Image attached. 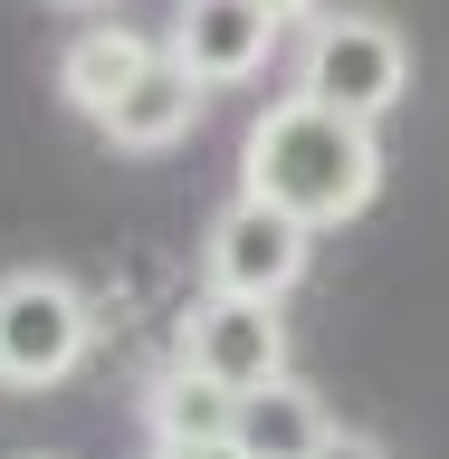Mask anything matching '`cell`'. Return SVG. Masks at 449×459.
I'll use <instances>...</instances> for the list:
<instances>
[{"instance_id": "cell-7", "label": "cell", "mask_w": 449, "mask_h": 459, "mask_svg": "<svg viewBox=\"0 0 449 459\" xmlns=\"http://www.w3.org/2000/svg\"><path fill=\"white\" fill-rule=\"evenodd\" d=\"M153 57H163V39H143V29H125V20H86L77 39L57 48V96H67L86 125H106L115 96H125Z\"/></svg>"}, {"instance_id": "cell-1", "label": "cell", "mask_w": 449, "mask_h": 459, "mask_svg": "<svg viewBox=\"0 0 449 459\" xmlns=\"http://www.w3.org/2000/svg\"><path fill=\"white\" fill-rule=\"evenodd\" d=\"M239 192L287 211L297 230H344L383 192V143H373V125L315 106V96H278L239 134Z\"/></svg>"}, {"instance_id": "cell-11", "label": "cell", "mask_w": 449, "mask_h": 459, "mask_svg": "<svg viewBox=\"0 0 449 459\" xmlns=\"http://www.w3.org/2000/svg\"><path fill=\"white\" fill-rule=\"evenodd\" d=\"M325 459H383V440H364V430H335V440H325Z\"/></svg>"}, {"instance_id": "cell-14", "label": "cell", "mask_w": 449, "mask_h": 459, "mask_svg": "<svg viewBox=\"0 0 449 459\" xmlns=\"http://www.w3.org/2000/svg\"><path fill=\"white\" fill-rule=\"evenodd\" d=\"M29 459H48V450H29Z\"/></svg>"}, {"instance_id": "cell-12", "label": "cell", "mask_w": 449, "mask_h": 459, "mask_svg": "<svg viewBox=\"0 0 449 459\" xmlns=\"http://www.w3.org/2000/svg\"><path fill=\"white\" fill-rule=\"evenodd\" d=\"M153 459H239V440H220V450H153Z\"/></svg>"}, {"instance_id": "cell-3", "label": "cell", "mask_w": 449, "mask_h": 459, "mask_svg": "<svg viewBox=\"0 0 449 459\" xmlns=\"http://www.w3.org/2000/svg\"><path fill=\"white\" fill-rule=\"evenodd\" d=\"M297 96L354 115V125H383L411 96V39L373 10H325L307 29V57H297Z\"/></svg>"}, {"instance_id": "cell-2", "label": "cell", "mask_w": 449, "mask_h": 459, "mask_svg": "<svg viewBox=\"0 0 449 459\" xmlns=\"http://www.w3.org/2000/svg\"><path fill=\"white\" fill-rule=\"evenodd\" d=\"M96 354V307L67 268H10L0 278V393H57Z\"/></svg>"}, {"instance_id": "cell-4", "label": "cell", "mask_w": 449, "mask_h": 459, "mask_svg": "<svg viewBox=\"0 0 449 459\" xmlns=\"http://www.w3.org/2000/svg\"><path fill=\"white\" fill-rule=\"evenodd\" d=\"M307 249H315V230H297L287 211L239 192L220 221L201 230V287L211 297H249V307H287L297 278H307Z\"/></svg>"}, {"instance_id": "cell-13", "label": "cell", "mask_w": 449, "mask_h": 459, "mask_svg": "<svg viewBox=\"0 0 449 459\" xmlns=\"http://www.w3.org/2000/svg\"><path fill=\"white\" fill-rule=\"evenodd\" d=\"M57 10H106V0H57Z\"/></svg>"}, {"instance_id": "cell-8", "label": "cell", "mask_w": 449, "mask_h": 459, "mask_svg": "<svg viewBox=\"0 0 449 459\" xmlns=\"http://www.w3.org/2000/svg\"><path fill=\"white\" fill-rule=\"evenodd\" d=\"M201 96H211V86L192 77V67H182V57H153V67H143L134 86H125V96H115V115L106 125H96V134L115 143V153H172V143L192 134L201 125Z\"/></svg>"}, {"instance_id": "cell-5", "label": "cell", "mask_w": 449, "mask_h": 459, "mask_svg": "<svg viewBox=\"0 0 449 459\" xmlns=\"http://www.w3.org/2000/svg\"><path fill=\"white\" fill-rule=\"evenodd\" d=\"M172 364L211 373L220 393H268V383H287V316L278 307H249V297H211L201 287L192 316L172 325Z\"/></svg>"}, {"instance_id": "cell-6", "label": "cell", "mask_w": 449, "mask_h": 459, "mask_svg": "<svg viewBox=\"0 0 449 459\" xmlns=\"http://www.w3.org/2000/svg\"><path fill=\"white\" fill-rule=\"evenodd\" d=\"M307 0H182L163 29V48L192 67L201 86H249L268 57H278L287 20H297Z\"/></svg>"}, {"instance_id": "cell-9", "label": "cell", "mask_w": 449, "mask_h": 459, "mask_svg": "<svg viewBox=\"0 0 449 459\" xmlns=\"http://www.w3.org/2000/svg\"><path fill=\"white\" fill-rule=\"evenodd\" d=\"M143 421H153V450H220V440H239V393H220L192 364H172V373H153Z\"/></svg>"}, {"instance_id": "cell-10", "label": "cell", "mask_w": 449, "mask_h": 459, "mask_svg": "<svg viewBox=\"0 0 449 459\" xmlns=\"http://www.w3.org/2000/svg\"><path fill=\"white\" fill-rule=\"evenodd\" d=\"M325 440H335V411L297 373L239 402V459H325Z\"/></svg>"}]
</instances>
